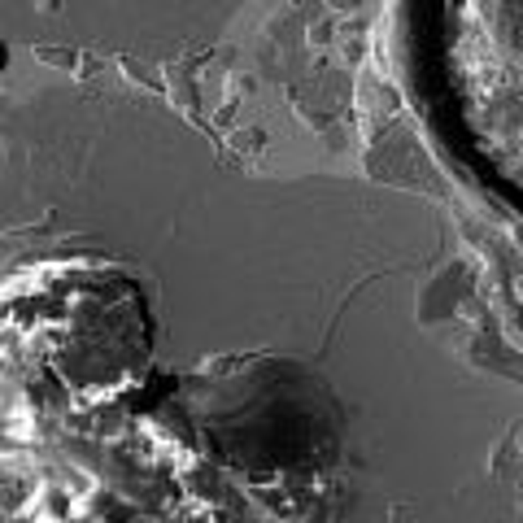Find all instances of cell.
<instances>
[{
	"label": "cell",
	"mask_w": 523,
	"mask_h": 523,
	"mask_svg": "<svg viewBox=\"0 0 523 523\" xmlns=\"http://www.w3.org/2000/svg\"><path fill=\"white\" fill-rule=\"evenodd\" d=\"M0 70H5V44H0Z\"/></svg>",
	"instance_id": "1"
}]
</instances>
